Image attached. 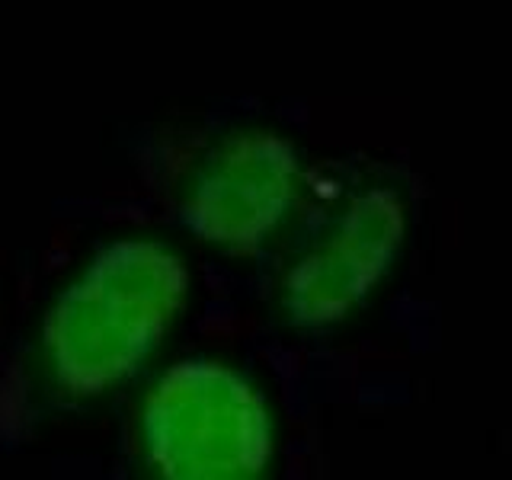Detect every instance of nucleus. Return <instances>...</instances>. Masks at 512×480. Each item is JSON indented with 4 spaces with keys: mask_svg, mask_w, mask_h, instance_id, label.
Segmentation results:
<instances>
[{
    "mask_svg": "<svg viewBox=\"0 0 512 480\" xmlns=\"http://www.w3.org/2000/svg\"><path fill=\"white\" fill-rule=\"evenodd\" d=\"M317 196L308 160L269 128H234L192 157L180 215L202 247L224 256L282 250Z\"/></svg>",
    "mask_w": 512,
    "mask_h": 480,
    "instance_id": "20e7f679",
    "label": "nucleus"
},
{
    "mask_svg": "<svg viewBox=\"0 0 512 480\" xmlns=\"http://www.w3.org/2000/svg\"><path fill=\"white\" fill-rule=\"evenodd\" d=\"M135 445L167 480H256L276 464L279 413L244 365L186 356L144 384Z\"/></svg>",
    "mask_w": 512,
    "mask_h": 480,
    "instance_id": "f03ea898",
    "label": "nucleus"
},
{
    "mask_svg": "<svg viewBox=\"0 0 512 480\" xmlns=\"http://www.w3.org/2000/svg\"><path fill=\"white\" fill-rule=\"evenodd\" d=\"M410 215L400 192L359 176L314 196L282 244L276 308L285 324L324 333L368 311L407 247Z\"/></svg>",
    "mask_w": 512,
    "mask_h": 480,
    "instance_id": "7ed1b4c3",
    "label": "nucleus"
},
{
    "mask_svg": "<svg viewBox=\"0 0 512 480\" xmlns=\"http://www.w3.org/2000/svg\"><path fill=\"white\" fill-rule=\"evenodd\" d=\"M189 301V266L164 237L109 240L61 285L39 333L42 368L71 397L151 375Z\"/></svg>",
    "mask_w": 512,
    "mask_h": 480,
    "instance_id": "f257e3e1",
    "label": "nucleus"
}]
</instances>
